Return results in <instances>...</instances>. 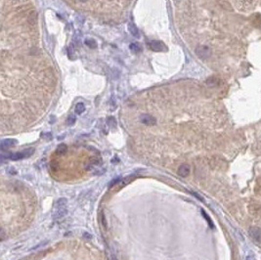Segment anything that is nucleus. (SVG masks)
<instances>
[{
  "label": "nucleus",
  "mask_w": 261,
  "mask_h": 260,
  "mask_svg": "<svg viewBox=\"0 0 261 260\" xmlns=\"http://www.w3.org/2000/svg\"><path fill=\"white\" fill-rule=\"evenodd\" d=\"M74 122H75V116H70L67 120V123L68 125H73L74 124Z\"/></svg>",
  "instance_id": "15"
},
{
  "label": "nucleus",
  "mask_w": 261,
  "mask_h": 260,
  "mask_svg": "<svg viewBox=\"0 0 261 260\" xmlns=\"http://www.w3.org/2000/svg\"><path fill=\"white\" fill-rule=\"evenodd\" d=\"M68 213V201L65 198L59 199L55 202L53 210V218L55 220H61Z\"/></svg>",
  "instance_id": "1"
},
{
  "label": "nucleus",
  "mask_w": 261,
  "mask_h": 260,
  "mask_svg": "<svg viewBox=\"0 0 261 260\" xmlns=\"http://www.w3.org/2000/svg\"><path fill=\"white\" fill-rule=\"evenodd\" d=\"M246 260H255L253 255H248L246 256Z\"/></svg>",
  "instance_id": "17"
},
{
  "label": "nucleus",
  "mask_w": 261,
  "mask_h": 260,
  "mask_svg": "<svg viewBox=\"0 0 261 260\" xmlns=\"http://www.w3.org/2000/svg\"><path fill=\"white\" fill-rule=\"evenodd\" d=\"M108 123H109V125H113V126H116V120H114V118H108Z\"/></svg>",
  "instance_id": "16"
},
{
  "label": "nucleus",
  "mask_w": 261,
  "mask_h": 260,
  "mask_svg": "<svg viewBox=\"0 0 261 260\" xmlns=\"http://www.w3.org/2000/svg\"><path fill=\"white\" fill-rule=\"evenodd\" d=\"M33 153H34V149L30 148V149H27V150L22 151V152H20V153L10 154L9 156L7 155V158L13 159V161H18V159H23L30 158V156H31L33 155Z\"/></svg>",
  "instance_id": "2"
},
{
  "label": "nucleus",
  "mask_w": 261,
  "mask_h": 260,
  "mask_svg": "<svg viewBox=\"0 0 261 260\" xmlns=\"http://www.w3.org/2000/svg\"><path fill=\"white\" fill-rule=\"evenodd\" d=\"M85 44L87 45V46H89L90 48H95L97 46V43L94 39H86Z\"/></svg>",
  "instance_id": "13"
},
{
  "label": "nucleus",
  "mask_w": 261,
  "mask_h": 260,
  "mask_svg": "<svg viewBox=\"0 0 261 260\" xmlns=\"http://www.w3.org/2000/svg\"><path fill=\"white\" fill-rule=\"evenodd\" d=\"M196 53H197V55L200 57V58L206 59V58H208V57L210 56L211 51H210V49H209V47L202 45V46H199V47L196 48Z\"/></svg>",
  "instance_id": "4"
},
{
  "label": "nucleus",
  "mask_w": 261,
  "mask_h": 260,
  "mask_svg": "<svg viewBox=\"0 0 261 260\" xmlns=\"http://www.w3.org/2000/svg\"><path fill=\"white\" fill-rule=\"evenodd\" d=\"M67 152V146L65 144H61L57 149V153L58 154H65Z\"/></svg>",
  "instance_id": "14"
},
{
  "label": "nucleus",
  "mask_w": 261,
  "mask_h": 260,
  "mask_svg": "<svg viewBox=\"0 0 261 260\" xmlns=\"http://www.w3.org/2000/svg\"><path fill=\"white\" fill-rule=\"evenodd\" d=\"M129 48H130V50L132 51L133 53H139V52H141V47L139 46L138 44L137 43H132V44H130V46H129Z\"/></svg>",
  "instance_id": "11"
},
{
  "label": "nucleus",
  "mask_w": 261,
  "mask_h": 260,
  "mask_svg": "<svg viewBox=\"0 0 261 260\" xmlns=\"http://www.w3.org/2000/svg\"><path fill=\"white\" fill-rule=\"evenodd\" d=\"M128 30L130 31V33L132 34L133 36H135V37L139 36V30L133 23H129L128 24Z\"/></svg>",
  "instance_id": "9"
},
{
  "label": "nucleus",
  "mask_w": 261,
  "mask_h": 260,
  "mask_svg": "<svg viewBox=\"0 0 261 260\" xmlns=\"http://www.w3.org/2000/svg\"><path fill=\"white\" fill-rule=\"evenodd\" d=\"M16 143H17V141H16V140H14V139H5L1 143V150L5 151L6 149L15 146Z\"/></svg>",
  "instance_id": "7"
},
{
  "label": "nucleus",
  "mask_w": 261,
  "mask_h": 260,
  "mask_svg": "<svg viewBox=\"0 0 261 260\" xmlns=\"http://www.w3.org/2000/svg\"><path fill=\"white\" fill-rule=\"evenodd\" d=\"M202 216L206 219V221H207L208 225H209V227H210V228H214V225H213V223H212L211 219L209 218V216L205 213V210H202Z\"/></svg>",
  "instance_id": "12"
},
{
  "label": "nucleus",
  "mask_w": 261,
  "mask_h": 260,
  "mask_svg": "<svg viewBox=\"0 0 261 260\" xmlns=\"http://www.w3.org/2000/svg\"><path fill=\"white\" fill-rule=\"evenodd\" d=\"M79 1H81V2H85L86 0H79Z\"/></svg>",
  "instance_id": "18"
},
{
  "label": "nucleus",
  "mask_w": 261,
  "mask_h": 260,
  "mask_svg": "<svg viewBox=\"0 0 261 260\" xmlns=\"http://www.w3.org/2000/svg\"><path fill=\"white\" fill-rule=\"evenodd\" d=\"M85 111V106L82 104V103H78L75 106V113L77 115H81L83 111Z\"/></svg>",
  "instance_id": "10"
},
{
  "label": "nucleus",
  "mask_w": 261,
  "mask_h": 260,
  "mask_svg": "<svg viewBox=\"0 0 261 260\" xmlns=\"http://www.w3.org/2000/svg\"><path fill=\"white\" fill-rule=\"evenodd\" d=\"M189 173H190V166L187 165V164L181 165L180 168L178 169V174L182 177H186Z\"/></svg>",
  "instance_id": "8"
},
{
  "label": "nucleus",
  "mask_w": 261,
  "mask_h": 260,
  "mask_svg": "<svg viewBox=\"0 0 261 260\" xmlns=\"http://www.w3.org/2000/svg\"><path fill=\"white\" fill-rule=\"evenodd\" d=\"M140 121L145 125H154L157 123V119L149 115H142L140 116Z\"/></svg>",
  "instance_id": "6"
},
{
  "label": "nucleus",
  "mask_w": 261,
  "mask_h": 260,
  "mask_svg": "<svg viewBox=\"0 0 261 260\" xmlns=\"http://www.w3.org/2000/svg\"><path fill=\"white\" fill-rule=\"evenodd\" d=\"M249 236L251 237L252 240H254L256 242H261V230L257 227H251L248 231Z\"/></svg>",
  "instance_id": "5"
},
{
  "label": "nucleus",
  "mask_w": 261,
  "mask_h": 260,
  "mask_svg": "<svg viewBox=\"0 0 261 260\" xmlns=\"http://www.w3.org/2000/svg\"><path fill=\"white\" fill-rule=\"evenodd\" d=\"M149 46L153 51H156V52H164V51L167 50L165 44L163 42L159 41V40H153L149 42Z\"/></svg>",
  "instance_id": "3"
}]
</instances>
